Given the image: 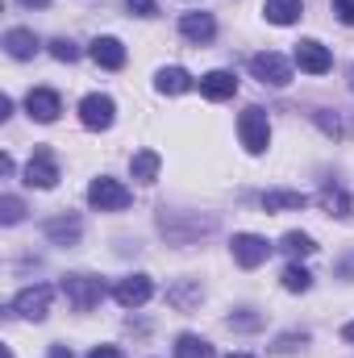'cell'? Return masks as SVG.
I'll return each mask as SVG.
<instances>
[{"label":"cell","mask_w":354,"mask_h":358,"mask_svg":"<svg viewBox=\"0 0 354 358\" xmlns=\"http://www.w3.org/2000/svg\"><path fill=\"white\" fill-rule=\"evenodd\" d=\"M129 187L121 183V179H108V176H100V179H92V187H88V204L92 208H100V213H121V208H129Z\"/></svg>","instance_id":"6da1fadb"},{"label":"cell","mask_w":354,"mask_h":358,"mask_svg":"<svg viewBox=\"0 0 354 358\" xmlns=\"http://www.w3.org/2000/svg\"><path fill=\"white\" fill-rule=\"evenodd\" d=\"M63 296L71 300L76 313H88V308H96L104 300V283H100V275H67L63 279Z\"/></svg>","instance_id":"7a4b0ae2"},{"label":"cell","mask_w":354,"mask_h":358,"mask_svg":"<svg viewBox=\"0 0 354 358\" xmlns=\"http://www.w3.org/2000/svg\"><path fill=\"white\" fill-rule=\"evenodd\" d=\"M250 76L259 84H271V88H288L292 84V63L283 55H275V50H263V55L250 59Z\"/></svg>","instance_id":"3957f363"},{"label":"cell","mask_w":354,"mask_h":358,"mask_svg":"<svg viewBox=\"0 0 354 358\" xmlns=\"http://www.w3.org/2000/svg\"><path fill=\"white\" fill-rule=\"evenodd\" d=\"M238 134H242V146H246L250 155H263L267 142H271V121H267L263 108H246V113L238 117Z\"/></svg>","instance_id":"277c9868"},{"label":"cell","mask_w":354,"mask_h":358,"mask_svg":"<svg viewBox=\"0 0 354 358\" xmlns=\"http://www.w3.org/2000/svg\"><path fill=\"white\" fill-rule=\"evenodd\" d=\"M234 263L238 267H246V271H255V267H263L267 259H271V242L267 238H259V234H234Z\"/></svg>","instance_id":"5b68a950"},{"label":"cell","mask_w":354,"mask_h":358,"mask_svg":"<svg viewBox=\"0 0 354 358\" xmlns=\"http://www.w3.org/2000/svg\"><path fill=\"white\" fill-rule=\"evenodd\" d=\"M50 300H55V287H50V283H34V287H25V292L13 300V313L25 317V321H42L46 308H50Z\"/></svg>","instance_id":"8992f818"},{"label":"cell","mask_w":354,"mask_h":358,"mask_svg":"<svg viewBox=\"0 0 354 358\" xmlns=\"http://www.w3.org/2000/svg\"><path fill=\"white\" fill-rule=\"evenodd\" d=\"M113 117H117V104H113V96H100V92H92L80 100V121H84V129H108L113 125Z\"/></svg>","instance_id":"52a82bcc"},{"label":"cell","mask_w":354,"mask_h":358,"mask_svg":"<svg viewBox=\"0 0 354 358\" xmlns=\"http://www.w3.org/2000/svg\"><path fill=\"white\" fill-rule=\"evenodd\" d=\"M113 296H117L121 308H142L155 296V283H150V275H125V279H117Z\"/></svg>","instance_id":"ba28073f"},{"label":"cell","mask_w":354,"mask_h":358,"mask_svg":"<svg viewBox=\"0 0 354 358\" xmlns=\"http://www.w3.org/2000/svg\"><path fill=\"white\" fill-rule=\"evenodd\" d=\"M25 183L29 187H55L59 183V163H55V155L46 146H38L34 159L25 163Z\"/></svg>","instance_id":"9c48e42d"},{"label":"cell","mask_w":354,"mask_h":358,"mask_svg":"<svg viewBox=\"0 0 354 358\" xmlns=\"http://www.w3.org/2000/svg\"><path fill=\"white\" fill-rule=\"evenodd\" d=\"M296 63H300V71H309V76H325V71L334 67V55H330L321 42L304 38V42H296Z\"/></svg>","instance_id":"30bf717a"},{"label":"cell","mask_w":354,"mask_h":358,"mask_svg":"<svg viewBox=\"0 0 354 358\" xmlns=\"http://www.w3.org/2000/svg\"><path fill=\"white\" fill-rule=\"evenodd\" d=\"M25 113H29L34 121L50 125V121L63 113V100H59V92H50V88H34L29 96H25Z\"/></svg>","instance_id":"8fae6325"},{"label":"cell","mask_w":354,"mask_h":358,"mask_svg":"<svg viewBox=\"0 0 354 358\" xmlns=\"http://www.w3.org/2000/svg\"><path fill=\"white\" fill-rule=\"evenodd\" d=\"M88 55H92V63L104 67V71H121L125 67V46L117 38H96L88 46Z\"/></svg>","instance_id":"7c38bea8"},{"label":"cell","mask_w":354,"mask_h":358,"mask_svg":"<svg viewBox=\"0 0 354 358\" xmlns=\"http://www.w3.org/2000/svg\"><path fill=\"white\" fill-rule=\"evenodd\" d=\"M179 34H183L187 42L204 46V42H213V34H217V21H213L208 13H183V17H179Z\"/></svg>","instance_id":"4fadbf2b"},{"label":"cell","mask_w":354,"mask_h":358,"mask_svg":"<svg viewBox=\"0 0 354 358\" xmlns=\"http://www.w3.org/2000/svg\"><path fill=\"white\" fill-rule=\"evenodd\" d=\"M238 92V76L234 71H208L200 76V96L204 100H229Z\"/></svg>","instance_id":"5bb4252c"},{"label":"cell","mask_w":354,"mask_h":358,"mask_svg":"<svg viewBox=\"0 0 354 358\" xmlns=\"http://www.w3.org/2000/svg\"><path fill=\"white\" fill-rule=\"evenodd\" d=\"M4 50H8L13 59H34V55H38V34H34V29L13 25V29L4 34Z\"/></svg>","instance_id":"9a60e30c"},{"label":"cell","mask_w":354,"mask_h":358,"mask_svg":"<svg viewBox=\"0 0 354 358\" xmlns=\"http://www.w3.org/2000/svg\"><path fill=\"white\" fill-rule=\"evenodd\" d=\"M80 234H84L80 217H55V221H46V238H50L55 246H76Z\"/></svg>","instance_id":"2e32d148"},{"label":"cell","mask_w":354,"mask_h":358,"mask_svg":"<svg viewBox=\"0 0 354 358\" xmlns=\"http://www.w3.org/2000/svg\"><path fill=\"white\" fill-rule=\"evenodd\" d=\"M300 13H304V0H267L263 4V17L271 25H292L300 21Z\"/></svg>","instance_id":"e0dca14e"},{"label":"cell","mask_w":354,"mask_h":358,"mask_svg":"<svg viewBox=\"0 0 354 358\" xmlns=\"http://www.w3.org/2000/svg\"><path fill=\"white\" fill-rule=\"evenodd\" d=\"M159 167H163L159 150H138V155L129 159V171H134V179H138V183H155Z\"/></svg>","instance_id":"ac0fdd59"},{"label":"cell","mask_w":354,"mask_h":358,"mask_svg":"<svg viewBox=\"0 0 354 358\" xmlns=\"http://www.w3.org/2000/svg\"><path fill=\"white\" fill-rule=\"evenodd\" d=\"M155 88L163 92V96H179V92L192 88V76H187L183 67H163V71H159V80H155Z\"/></svg>","instance_id":"d6986e66"},{"label":"cell","mask_w":354,"mask_h":358,"mask_svg":"<svg viewBox=\"0 0 354 358\" xmlns=\"http://www.w3.org/2000/svg\"><path fill=\"white\" fill-rule=\"evenodd\" d=\"M304 204H309V196H300V192H283V187H275V192H263V208H267V213L304 208Z\"/></svg>","instance_id":"ffe728a7"},{"label":"cell","mask_w":354,"mask_h":358,"mask_svg":"<svg viewBox=\"0 0 354 358\" xmlns=\"http://www.w3.org/2000/svg\"><path fill=\"white\" fill-rule=\"evenodd\" d=\"M321 204H325L334 217H342V221H346V217H354V196L338 192V187H325V192H321Z\"/></svg>","instance_id":"44dd1931"},{"label":"cell","mask_w":354,"mask_h":358,"mask_svg":"<svg viewBox=\"0 0 354 358\" xmlns=\"http://www.w3.org/2000/svg\"><path fill=\"white\" fill-rule=\"evenodd\" d=\"M279 250H283V255H292V259H309V255L317 250V242H313L309 234H296V229H292V234H283Z\"/></svg>","instance_id":"7402d4cb"},{"label":"cell","mask_w":354,"mask_h":358,"mask_svg":"<svg viewBox=\"0 0 354 358\" xmlns=\"http://www.w3.org/2000/svg\"><path fill=\"white\" fill-rule=\"evenodd\" d=\"M176 358H213V346L204 338H196V334H183L176 342Z\"/></svg>","instance_id":"603a6c76"},{"label":"cell","mask_w":354,"mask_h":358,"mask_svg":"<svg viewBox=\"0 0 354 358\" xmlns=\"http://www.w3.org/2000/svg\"><path fill=\"white\" fill-rule=\"evenodd\" d=\"M279 283H283L288 292H309V287H313V275H309L304 267H296V263H292V267H283Z\"/></svg>","instance_id":"cb8c5ba5"},{"label":"cell","mask_w":354,"mask_h":358,"mask_svg":"<svg viewBox=\"0 0 354 358\" xmlns=\"http://www.w3.org/2000/svg\"><path fill=\"white\" fill-rule=\"evenodd\" d=\"M21 213H25V204H21L17 196H4V200H0V221H4V225H17Z\"/></svg>","instance_id":"d4e9b609"},{"label":"cell","mask_w":354,"mask_h":358,"mask_svg":"<svg viewBox=\"0 0 354 358\" xmlns=\"http://www.w3.org/2000/svg\"><path fill=\"white\" fill-rule=\"evenodd\" d=\"M50 55H55L59 63H76V59H80L76 42H67V38H55V42H50Z\"/></svg>","instance_id":"484cf974"},{"label":"cell","mask_w":354,"mask_h":358,"mask_svg":"<svg viewBox=\"0 0 354 358\" xmlns=\"http://www.w3.org/2000/svg\"><path fill=\"white\" fill-rule=\"evenodd\" d=\"M304 342H309V334H283V338H275V355H292Z\"/></svg>","instance_id":"4316f807"},{"label":"cell","mask_w":354,"mask_h":358,"mask_svg":"<svg viewBox=\"0 0 354 358\" xmlns=\"http://www.w3.org/2000/svg\"><path fill=\"white\" fill-rule=\"evenodd\" d=\"M167 300H171L176 308H187L192 300H200V292H192V287H176V292H167Z\"/></svg>","instance_id":"83f0119b"},{"label":"cell","mask_w":354,"mask_h":358,"mask_svg":"<svg viewBox=\"0 0 354 358\" xmlns=\"http://www.w3.org/2000/svg\"><path fill=\"white\" fill-rule=\"evenodd\" d=\"M125 8H129L134 17H155V13H159L155 0H125Z\"/></svg>","instance_id":"f1b7e54d"},{"label":"cell","mask_w":354,"mask_h":358,"mask_svg":"<svg viewBox=\"0 0 354 358\" xmlns=\"http://www.w3.org/2000/svg\"><path fill=\"white\" fill-rule=\"evenodd\" d=\"M334 13L342 25H354V0H334Z\"/></svg>","instance_id":"f546056e"},{"label":"cell","mask_w":354,"mask_h":358,"mask_svg":"<svg viewBox=\"0 0 354 358\" xmlns=\"http://www.w3.org/2000/svg\"><path fill=\"white\" fill-rule=\"evenodd\" d=\"M88 358H121V350H117V346H96Z\"/></svg>","instance_id":"4dcf8cb0"},{"label":"cell","mask_w":354,"mask_h":358,"mask_svg":"<svg viewBox=\"0 0 354 358\" xmlns=\"http://www.w3.org/2000/svg\"><path fill=\"white\" fill-rule=\"evenodd\" d=\"M50 358H76L67 346H50Z\"/></svg>","instance_id":"1f68e13d"},{"label":"cell","mask_w":354,"mask_h":358,"mask_svg":"<svg viewBox=\"0 0 354 358\" xmlns=\"http://www.w3.org/2000/svg\"><path fill=\"white\" fill-rule=\"evenodd\" d=\"M21 4H29V8H46L50 0H21Z\"/></svg>","instance_id":"d6a6232c"},{"label":"cell","mask_w":354,"mask_h":358,"mask_svg":"<svg viewBox=\"0 0 354 358\" xmlns=\"http://www.w3.org/2000/svg\"><path fill=\"white\" fill-rule=\"evenodd\" d=\"M342 338H346V342H354V321L346 325V329H342Z\"/></svg>","instance_id":"836d02e7"},{"label":"cell","mask_w":354,"mask_h":358,"mask_svg":"<svg viewBox=\"0 0 354 358\" xmlns=\"http://www.w3.org/2000/svg\"><path fill=\"white\" fill-rule=\"evenodd\" d=\"M229 358H250V355H229Z\"/></svg>","instance_id":"e575fe53"},{"label":"cell","mask_w":354,"mask_h":358,"mask_svg":"<svg viewBox=\"0 0 354 358\" xmlns=\"http://www.w3.org/2000/svg\"><path fill=\"white\" fill-rule=\"evenodd\" d=\"M351 84H354V67H351Z\"/></svg>","instance_id":"d590c367"}]
</instances>
